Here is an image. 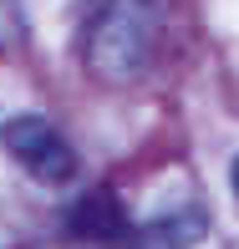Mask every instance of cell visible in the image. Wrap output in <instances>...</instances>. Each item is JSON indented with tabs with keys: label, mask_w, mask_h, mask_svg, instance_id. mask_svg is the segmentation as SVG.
<instances>
[{
	"label": "cell",
	"mask_w": 239,
	"mask_h": 249,
	"mask_svg": "<svg viewBox=\"0 0 239 249\" xmlns=\"http://www.w3.org/2000/svg\"><path fill=\"white\" fill-rule=\"evenodd\" d=\"M158 46V0H107L87 36V66L92 76L122 87L147 71Z\"/></svg>",
	"instance_id": "obj_1"
},
{
	"label": "cell",
	"mask_w": 239,
	"mask_h": 249,
	"mask_svg": "<svg viewBox=\"0 0 239 249\" xmlns=\"http://www.w3.org/2000/svg\"><path fill=\"white\" fill-rule=\"evenodd\" d=\"M5 148L41 178V183H66L76 173V153L61 142V132L46 117H16L5 127Z\"/></svg>",
	"instance_id": "obj_2"
},
{
	"label": "cell",
	"mask_w": 239,
	"mask_h": 249,
	"mask_svg": "<svg viewBox=\"0 0 239 249\" xmlns=\"http://www.w3.org/2000/svg\"><path fill=\"white\" fill-rule=\"evenodd\" d=\"M72 224H76V234H102V239H112V234H122L128 219H122V209H117L112 194H87L72 209Z\"/></svg>",
	"instance_id": "obj_3"
},
{
	"label": "cell",
	"mask_w": 239,
	"mask_h": 249,
	"mask_svg": "<svg viewBox=\"0 0 239 249\" xmlns=\"http://www.w3.org/2000/svg\"><path fill=\"white\" fill-rule=\"evenodd\" d=\"M20 31V16H16V0H0V46Z\"/></svg>",
	"instance_id": "obj_4"
},
{
	"label": "cell",
	"mask_w": 239,
	"mask_h": 249,
	"mask_svg": "<svg viewBox=\"0 0 239 249\" xmlns=\"http://www.w3.org/2000/svg\"><path fill=\"white\" fill-rule=\"evenodd\" d=\"M229 183H234V198H239V158L229 163Z\"/></svg>",
	"instance_id": "obj_5"
}]
</instances>
